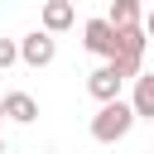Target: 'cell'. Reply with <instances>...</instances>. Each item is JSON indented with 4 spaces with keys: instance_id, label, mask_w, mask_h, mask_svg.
Instances as JSON below:
<instances>
[{
    "instance_id": "obj_4",
    "label": "cell",
    "mask_w": 154,
    "mask_h": 154,
    "mask_svg": "<svg viewBox=\"0 0 154 154\" xmlns=\"http://www.w3.org/2000/svg\"><path fill=\"white\" fill-rule=\"evenodd\" d=\"M87 91H91L101 106H111V101H120V77H116L111 67H96V72L87 77Z\"/></svg>"
},
{
    "instance_id": "obj_5",
    "label": "cell",
    "mask_w": 154,
    "mask_h": 154,
    "mask_svg": "<svg viewBox=\"0 0 154 154\" xmlns=\"http://www.w3.org/2000/svg\"><path fill=\"white\" fill-rule=\"evenodd\" d=\"M0 106H5V116H10V120H19V125L38 120V101H34L29 91H10V96H0Z\"/></svg>"
},
{
    "instance_id": "obj_1",
    "label": "cell",
    "mask_w": 154,
    "mask_h": 154,
    "mask_svg": "<svg viewBox=\"0 0 154 154\" xmlns=\"http://www.w3.org/2000/svg\"><path fill=\"white\" fill-rule=\"evenodd\" d=\"M130 125H135L130 101H111V106H101V111L91 116V140H96V144H116V140L130 135Z\"/></svg>"
},
{
    "instance_id": "obj_6",
    "label": "cell",
    "mask_w": 154,
    "mask_h": 154,
    "mask_svg": "<svg viewBox=\"0 0 154 154\" xmlns=\"http://www.w3.org/2000/svg\"><path fill=\"white\" fill-rule=\"evenodd\" d=\"M72 19H77V10L67 0H48L43 5V34H63V29H72Z\"/></svg>"
},
{
    "instance_id": "obj_12",
    "label": "cell",
    "mask_w": 154,
    "mask_h": 154,
    "mask_svg": "<svg viewBox=\"0 0 154 154\" xmlns=\"http://www.w3.org/2000/svg\"><path fill=\"white\" fill-rule=\"evenodd\" d=\"M0 116H5V106H0Z\"/></svg>"
},
{
    "instance_id": "obj_3",
    "label": "cell",
    "mask_w": 154,
    "mask_h": 154,
    "mask_svg": "<svg viewBox=\"0 0 154 154\" xmlns=\"http://www.w3.org/2000/svg\"><path fill=\"white\" fill-rule=\"evenodd\" d=\"M53 58H58V38H53V34L34 29V34L19 38V63H29V67H48Z\"/></svg>"
},
{
    "instance_id": "obj_9",
    "label": "cell",
    "mask_w": 154,
    "mask_h": 154,
    "mask_svg": "<svg viewBox=\"0 0 154 154\" xmlns=\"http://www.w3.org/2000/svg\"><path fill=\"white\" fill-rule=\"evenodd\" d=\"M14 63H19V43H14V38H0V72L14 67Z\"/></svg>"
},
{
    "instance_id": "obj_8",
    "label": "cell",
    "mask_w": 154,
    "mask_h": 154,
    "mask_svg": "<svg viewBox=\"0 0 154 154\" xmlns=\"http://www.w3.org/2000/svg\"><path fill=\"white\" fill-rule=\"evenodd\" d=\"M106 24H111L116 34H120V29H135V24H140V5H135V0H116L111 14H106Z\"/></svg>"
},
{
    "instance_id": "obj_11",
    "label": "cell",
    "mask_w": 154,
    "mask_h": 154,
    "mask_svg": "<svg viewBox=\"0 0 154 154\" xmlns=\"http://www.w3.org/2000/svg\"><path fill=\"white\" fill-rule=\"evenodd\" d=\"M0 154H5V140H0Z\"/></svg>"
},
{
    "instance_id": "obj_10",
    "label": "cell",
    "mask_w": 154,
    "mask_h": 154,
    "mask_svg": "<svg viewBox=\"0 0 154 154\" xmlns=\"http://www.w3.org/2000/svg\"><path fill=\"white\" fill-rule=\"evenodd\" d=\"M144 38H154V10L144 14Z\"/></svg>"
},
{
    "instance_id": "obj_2",
    "label": "cell",
    "mask_w": 154,
    "mask_h": 154,
    "mask_svg": "<svg viewBox=\"0 0 154 154\" xmlns=\"http://www.w3.org/2000/svg\"><path fill=\"white\" fill-rule=\"evenodd\" d=\"M82 43H87V53H96V58H116V48H120V34L106 24V19H87L82 24Z\"/></svg>"
},
{
    "instance_id": "obj_7",
    "label": "cell",
    "mask_w": 154,
    "mask_h": 154,
    "mask_svg": "<svg viewBox=\"0 0 154 154\" xmlns=\"http://www.w3.org/2000/svg\"><path fill=\"white\" fill-rule=\"evenodd\" d=\"M130 111L154 120V72H140L135 77V96H130Z\"/></svg>"
}]
</instances>
